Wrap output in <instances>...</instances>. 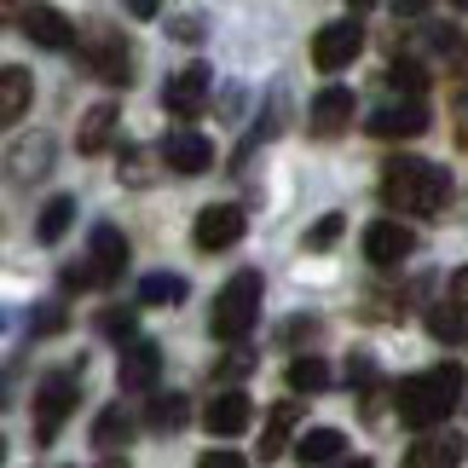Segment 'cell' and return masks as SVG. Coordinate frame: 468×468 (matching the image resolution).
Returning <instances> with one entry per match:
<instances>
[{
    "mask_svg": "<svg viewBox=\"0 0 468 468\" xmlns=\"http://www.w3.org/2000/svg\"><path fill=\"white\" fill-rule=\"evenodd\" d=\"M382 203L393 214H422V220H434V214L452 203V174H445L440 162H422V156H393L382 168Z\"/></svg>",
    "mask_w": 468,
    "mask_h": 468,
    "instance_id": "cell-1",
    "label": "cell"
},
{
    "mask_svg": "<svg viewBox=\"0 0 468 468\" xmlns=\"http://www.w3.org/2000/svg\"><path fill=\"white\" fill-rule=\"evenodd\" d=\"M463 388H468V376H463V365H434V370H422V376H405L399 382V422L405 428H440L452 410L463 405Z\"/></svg>",
    "mask_w": 468,
    "mask_h": 468,
    "instance_id": "cell-2",
    "label": "cell"
},
{
    "mask_svg": "<svg viewBox=\"0 0 468 468\" xmlns=\"http://www.w3.org/2000/svg\"><path fill=\"white\" fill-rule=\"evenodd\" d=\"M255 318H261V272H238L220 295H214L208 330L220 341H243L249 330H255Z\"/></svg>",
    "mask_w": 468,
    "mask_h": 468,
    "instance_id": "cell-3",
    "label": "cell"
},
{
    "mask_svg": "<svg viewBox=\"0 0 468 468\" xmlns=\"http://www.w3.org/2000/svg\"><path fill=\"white\" fill-rule=\"evenodd\" d=\"M76 370H58V376H47L41 388H35V440L41 445H52L58 440V428H64V417L76 410Z\"/></svg>",
    "mask_w": 468,
    "mask_h": 468,
    "instance_id": "cell-4",
    "label": "cell"
},
{
    "mask_svg": "<svg viewBox=\"0 0 468 468\" xmlns=\"http://www.w3.org/2000/svg\"><path fill=\"white\" fill-rule=\"evenodd\" d=\"M243 231H249V214L238 203H208L197 214V226H191V243L203 249V255H214V249H231Z\"/></svg>",
    "mask_w": 468,
    "mask_h": 468,
    "instance_id": "cell-5",
    "label": "cell"
},
{
    "mask_svg": "<svg viewBox=\"0 0 468 468\" xmlns=\"http://www.w3.org/2000/svg\"><path fill=\"white\" fill-rule=\"evenodd\" d=\"M358 47H365V29H358V17H341V24H324L318 41H313V64L330 76V69H347L358 58Z\"/></svg>",
    "mask_w": 468,
    "mask_h": 468,
    "instance_id": "cell-6",
    "label": "cell"
},
{
    "mask_svg": "<svg viewBox=\"0 0 468 468\" xmlns=\"http://www.w3.org/2000/svg\"><path fill=\"white\" fill-rule=\"evenodd\" d=\"M162 162H168L174 174H208L214 168V139H203V133H191V128H174L168 139H162Z\"/></svg>",
    "mask_w": 468,
    "mask_h": 468,
    "instance_id": "cell-7",
    "label": "cell"
},
{
    "mask_svg": "<svg viewBox=\"0 0 468 468\" xmlns=\"http://www.w3.org/2000/svg\"><path fill=\"white\" fill-rule=\"evenodd\" d=\"M214 93V69L203 64H191V69H179V76H168V87H162V104H168L174 116H197L208 104Z\"/></svg>",
    "mask_w": 468,
    "mask_h": 468,
    "instance_id": "cell-8",
    "label": "cell"
},
{
    "mask_svg": "<svg viewBox=\"0 0 468 468\" xmlns=\"http://www.w3.org/2000/svg\"><path fill=\"white\" fill-rule=\"evenodd\" d=\"M365 128L376 133V139H417V133H428V104L422 99H399V104H382Z\"/></svg>",
    "mask_w": 468,
    "mask_h": 468,
    "instance_id": "cell-9",
    "label": "cell"
},
{
    "mask_svg": "<svg viewBox=\"0 0 468 468\" xmlns=\"http://www.w3.org/2000/svg\"><path fill=\"white\" fill-rule=\"evenodd\" d=\"M410 249H417V231H410V226H399V220L365 226V261L370 266H399Z\"/></svg>",
    "mask_w": 468,
    "mask_h": 468,
    "instance_id": "cell-10",
    "label": "cell"
},
{
    "mask_svg": "<svg viewBox=\"0 0 468 468\" xmlns=\"http://www.w3.org/2000/svg\"><path fill=\"white\" fill-rule=\"evenodd\" d=\"M87 266H93L99 283H116L122 272H128V238H122L116 226H99L93 231V249H87Z\"/></svg>",
    "mask_w": 468,
    "mask_h": 468,
    "instance_id": "cell-11",
    "label": "cell"
},
{
    "mask_svg": "<svg viewBox=\"0 0 468 468\" xmlns=\"http://www.w3.org/2000/svg\"><path fill=\"white\" fill-rule=\"evenodd\" d=\"M128 64H133V52H128V41H116V35H99V41L87 47V69H93L99 81H111V87H128L133 81Z\"/></svg>",
    "mask_w": 468,
    "mask_h": 468,
    "instance_id": "cell-12",
    "label": "cell"
},
{
    "mask_svg": "<svg viewBox=\"0 0 468 468\" xmlns=\"http://www.w3.org/2000/svg\"><path fill=\"white\" fill-rule=\"evenodd\" d=\"M347 128H353V93H347V87H324V93L313 99V133L335 139Z\"/></svg>",
    "mask_w": 468,
    "mask_h": 468,
    "instance_id": "cell-13",
    "label": "cell"
},
{
    "mask_svg": "<svg viewBox=\"0 0 468 468\" xmlns=\"http://www.w3.org/2000/svg\"><path fill=\"white\" fill-rule=\"evenodd\" d=\"M156 370H162V347H156V341H133V347H122L116 382L128 388V393H139V388L156 382Z\"/></svg>",
    "mask_w": 468,
    "mask_h": 468,
    "instance_id": "cell-14",
    "label": "cell"
},
{
    "mask_svg": "<svg viewBox=\"0 0 468 468\" xmlns=\"http://www.w3.org/2000/svg\"><path fill=\"white\" fill-rule=\"evenodd\" d=\"M17 17H24V35H29L35 47H52V52H58V47H69V41H76L69 17H64V12H52V6H24Z\"/></svg>",
    "mask_w": 468,
    "mask_h": 468,
    "instance_id": "cell-15",
    "label": "cell"
},
{
    "mask_svg": "<svg viewBox=\"0 0 468 468\" xmlns=\"http://www.w3.org/2000/svg\"><path fill=\"white\" fill-rule=\"evenodd\" d=\"M463 452H468V445H463L457 434H422V440L405 452V463H399V468H457V463H463Z\"/></svg>",
    "mask_w": 468,
    "mask_h": 468,
    "instance_id": "cell-16",
    "label": "cell"
},
{
    "mask_svg": "<svg viewBox=\"0 0 468 468\" xmlns=\"http://www.w3.org/2000/svg\"><path fill=\"white\" fill-rule=\"evenodd\" d=\"M203 422H208V434H243L255 422V405H249V393H220V399H208Z\"/></svg>",
    "mask_w": 468,
    "mask_h": 468,
    "instance_id": "cell-17",
    "label": "cell"
},
{
    "mask_svg": "<svg viewBox=\"0 0 468 468\" xmlns=\"http://www.w3.org/2000/svg\"><path fill=\"white\" fill-rule=\"evenodd\" d=\"M341 445H347L341 428H307L295 440V457H301V468H330V463H341Z\"/></svg>",
    "mask_w": 468,
    "mask_h": 468,
    "instance_id": "cell-18",
    "label": "cell"
},
{
    "mask_svg": "<svg viewBox=\"0 0 468 468\" xmlns=\"http://www.w3.org/2000/svg\"><path fill=\"white\" fill-rule=\"evenodd\" d=\"M29 93H35V87H29V69L24 64H6V69H0V122H6V128H12V122H24Z\"/></svg>",
    "mask_w": 468,
    "mask_h": 468,
    "instance_id": "cell-19",
    "label": "cell"
},
{
    "mask_svg": "<svg viewBox=\"0 0 468 468\" xmlns=\"http://www.w3.org/2000/svg\"><path fill=\"white\" fill-rule=\"evenodd\" d=\"M116 139V104H93V111L81 116V133H76V151L81 156H99L104 145Z\"/></svg>",
    "mask_w": 468,
    "mask_h": 468,
    "instance_id": "cell-20",
    "label": "cell"
},
{
    "mask_svg": "<svg viewBox=\"0 0 468 468\" xmlns=\"http://www.w3.org/2000/svg\"><path fill=\"white\" fill-rule=\"evenodd\" d=\"M301 422V405L295 399H283L272 417H266V434H261V463H272V457H283V445H290V428Z\"/></svg>",
    "mask_w": 468,
    "mask_h": 468,
    "instance_id": "cell-21",
    "label": "cell"
},
{
    "mask_svg": "<svg viewBox=\"0 0 468 468\" xmlns=\"http://www.w3.org/2000/svg\"><path fill=\"white\" fill-rule=\"evenodd\" d=\"M128 434H133V417H128L122 405H111V410H104V417L93 422V445H99L104 457H116L122 445H128Z\"/></svg>",
    "mask_w": 468,
    "mask_h": 468,
    "instance_id": "cell-22",
    "label": "cell"
},
{
    "mask_svg": "<svg viewBox=\"0 0 468 468\" xmlns=\"http://www.w3.org/2000/svg\"><path fill=\"white\" fill-rule=\"evenodd\" d=\"M69 226H76V197H47L41 220H35V238H41V243H58Z\"/></svg>",
    "mask_w": 468,
    "mask_h": 468,
    "instance_id": "cell-23",
    "label": "cell"
},
{
    "mask_svg": "<svg viewBox=\"0 0 468 468\" xmlns=\"http://www.w3.org/2000/svg\"><path fill=\"white\" fill-rule=\"evenodd\" d=\"M186 290L191 283L179 272H151L145 283H139V301H145V307H174V301H186Z\"/></svg>",
    "mask_w": 468,
    "mask_h": 468,
    "instance_id": "cell-24",
    "label": "cell"
},
{
    "mask_svg": "<svg viewBox=\"0 0 468 468\" xmlns=\"http://www.w3.org/2000/svg\"><path fill=\"white\" fill-rule=\"evenodd\" d=\"M186 393H156L151 399V410H145V422L156 428V434H174V428H186Z\"/></svg>",
    "mask_w": 468,
    "mask_h": 468,
    "instance_id": "cell-25",
    "label": "cell"
},
{
    "mask_svg": "<svg viewBox=\"0 0 468 468\" xmlns=\"http://www.w3.org/2000/svg\"><path fill=\"white\" fill-rule=\"evenodd\" d=\"M290 388L295 393H318V388H330V365H324V358H295V365H290Z\"/></svg>",
    "mask_w": 468,
    "mask_h": 468,
    "instance_id": "cell-26",
    "label": "cell"
},
{
    "mask_svg": "<svg viewBox=\"0 0 468 468\" xmlns=\"http://www.w3.org/2000/svg\"><path fill=\"white\" fill-rule=\"evenodd\" d=\"M388 87H393V93H405V99H417L422 87H428V69L405 58V64H393V69H388Z\"/></svg>",
    "mask_w": 468,
    "mask_h": 468,
    "instance_id": "cell-27",
    "label": "cell"
},
{
    "mask_svg": "<svg viewBox=\"0 0 468 468\" xmlns=\"http://www.w3.org/2000/svg\"><path fill=\"white\" fill-rule=\"evenodd\" d=\"M428 335L434 341H463V313L457 307H434L428 313Z\"/></svg>",
    "mask_w": 468,
    "mask_h": 468,
    "instance_id": "cell-28",
    "label": "cell"
},
{
    "mask_svg": "<svg viewBox=\"0 0 468 468\" xmlns=\"http://www.w3.org/2000/svg\"><path fill=\"white\" fill-rule=\"evenodd\" d=\"M341 226H347V220H341V214H324V220L307 231V249H330L335 238H341Z\"/></svg>",
    "mask_w": 468,
    "mask_h": 468,
    "instance_id": "cell-29",
    "label": "cell"
},
{
    "mask_svg": "<svg viewBox=\"0 0 468 468\" xmlns=\"http://www.w3.org/2000/svg\"><path fill=\"white\" fill-rule=\"evenodd\" d=\"M29 330H35V335H58V330H64V307H52V301H47V307L35 313Z\"/></svg>",
    "mask_w": 468,
    "mask_h": 468,
    "instance_id": "cell-30",
    "label": "cell"
},
{
    "mask_svg": "<svg viewBox=\"0 0 468 468\" xmlns=\"http://www.w3.org/2000/svg\"><path fill=\"white\" fill-rule=\"evenodd\" d=\"M93 283L99 278H93V266H87V261H69L64 266V290H93Z\"/></svg>",
    "mask_w": 468,
    "mask_h": 468,
    "instance_id": "cell-31",
    "label": "cell"
},
{
    "mask_svg": "<svg viewBox=\"0 0 468 468\" xmlns=\"http://www.w3.org/2000/svg\"><path fill=\"white\" fill-rule=\"evenodd\" d=\"M197 468H249L238 452H226V445H214V452H203V457H197Z\"/></svg>",
    "mask_w": 468,
    "mask_h": 468,
    "instance_id": "cell-32",
    "label": "cell"
},
{
    "mask_svg": "<svg viewBox=\"0 0 468 468\" xmlns=\"http://www.w3.org/2000/svg\"><path fill=\"white\" fill-rule=\"evenodd\" d=\"M99 330H104V335H133V313H128V307H122V313L111 307V313L99 318Z\"/></svg>",
    "mask_w": 468,
    "mask_h": 468,
    "instance_id": "cell-33",
    "label": "cell"
},
{
    "mask_svg": "<svg viewBox=\"0 0 468 468\" xmlns=\"http://www.w3.org/2000/svg\"><path fill=\"white\" fill-rule=\"evenodd\" d=\"M452 307H457V313H468V266L452 278Z\"/></svg>",
    "mask_w": 468,
    "mask_h": 468,
    "instance_id": "cell-34",
    "label": "cell"
},
{
    "mask_svg": "<svg viewBox=\"0 0 468 468\" xmlns=\"http://www.w3.org/2000/svg\"><path fill=\"white\" fill-rule=\"evenodd\" d=\"M347 382H376V365H370V358H353V370H347Z\"/></svg>",
    "mask_w": 468,
    "mask_h": 468,
    "instance_id": "cell-35",
    "label": "cell"
},
{
    "mask_svg": "<svg viewBox=\"0 0 468 468\" xmlns=\"http://www.w3.org/2000/svg\"><path fill=\"white\" fill-rule=\"evenodd\" d=\"M249 365H255V358H249V353H231V358H226V365H220V376H243Z\"/></svg>",
    "mask_w": 468,
    "mask_h": 468,
    "instance_id": "cell-36",
    "label": "cell"
},
{
    "mask_svg": "<svg viewBox=\"0 0 468 468\" xmlns=\"http://www.w3.org/2000/svg\"><path fill=\"white\" fill-rule=\"evenodd\" d=\"M174 35H179V41H197V35H203V24H197V17H179Z\"/></svg>",
    "mask_w": 468,
    "mask_h": 468,
    "instance_id": "cell-37",
    "label": "cell"
},
{
    "mask_svg": "<svg viewBox=\"0 0 468 468\" xmlns=\"http://www.w3.org/2000/svg\"><path fill=\"white\" fill-rule=\"evenodd\" d=\"M104 468H128V457H104Z\"/></svg>",
    "mask_w": 468,
    "mask_h": 468,
    "instance_id": "cell-38",
    "label": "cell"
},
{
    "mask_svg": "<svg viewBox=\"0 0 468 468\" xmlns=\"http://www.w3.org/2000/svg\"><path fill=\"white\" fill-rule=\"evenodd\" d=\"M335 468H376V463H365V457H358V463H335Z\"/></svg>",
    "mask_w": 468,
    "mask_h": 468,
    "instance_id": "cell-39",
    "label": "cell"
}]
</instances>
